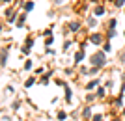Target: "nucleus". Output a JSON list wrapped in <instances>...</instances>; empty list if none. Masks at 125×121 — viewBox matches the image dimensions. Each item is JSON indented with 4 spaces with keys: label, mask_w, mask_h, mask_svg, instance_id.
Returning a JSON list of instances; mask_svg holds the SVG:
<instances>
[{
    "label": "nucleus",
    "mask_w": 125,
    "mask_h": 121,
    "mask_svg": "<svg viewBox=\"0 0 125 121\" xmlns=\"http://www.w3.org/2000/svg\"><path fill=\"white\" fill-rule=\"evenodd\" d=\"M88 26H95V19H94V17H90V19H88Z\"/></svg>",
    "instance_id": "nucleus-13"
},
{
    "label": "nucleus",
    "mask_w": 125,
    "mask_h": 121,
    "mask_svg": "<svg viewBox=\"0 0 125 121\" xmlns=\"http://www.w3.org/2000/svg\"><path fill=\"white\" fill-rule=\"evenodd\" d=\"M82 116L86 117V119H90V117H92V110H90V106H86V108L82 110Z\"/></svg>",
    "instance_id": "nucleus-4"
},
{
    "label": "nucleus",
    "mask_w": 125,
    "mask_h": 121,
    "mask_svg": "<svg viewBox=\"0 0 125 121\" xmlns=\"http://www.w3.org/2000/svg\"><path fill=\"white\" fill-rule=\"evenodd\" d=\"M97 84H99V80H92V82H90V84L86 86V90H94V88H95Z\"/></svg>",
    "instance_id": "nucleus-7"
},
{
    "label": "nucleus",
    "mask_w": 125,
    "mask_h": 121,
    "mask_svg": "<svg viewBox=\"0 0 125 121\" xmlns=\"http://www.w3.org/2000/svg\"><path fill=\"white\" fill-rule=\"evenodd\" d=\"M65 99H67V101H71V90H69V88L65 90Z\"/></svg>",
    "instance_id": "nucleus-15"
},
{
    "label": "nucleus",
    "mask_w": 125,
    "mask_h": 121,
    "mask_svg": "<svg viewBox=\"0 0 125 121\" xmlns=\"http://www.w3.org/2000/svg\"><path fill=\"white\" fill-rule=\"evenodd\" d=\"M67 119V114L65 112H58V121H65Z\"/></svg>",
    "instance_id": "nucleus-8"
},
{
    "label": "nucleus",
    "mask_w": 125,
    "mask_h": 121,
    "mask_svg": "<svg viewBox=\"0 0 125 121\" xmlns=\"http://www.w3.org/2000/svg\"><path fill=\"white\" fill-rule=\"evenodd\" d=\"M32 43H34V41H32V37H28V39H26V47H32Z\"/></svg>",
    "instance_id": "nucleus-19"
},
{
    "label": "nucleus",
    "mask_w": 125,
    "mask_h": 121,
    "mask_svg": "<svg viewBox=\"0 0 125 121\" xmlns=\"http://www.w3.org/2000/svg\"><path fill=\"white\" fill-rule=\"evenodd\" d=\"M90 41L94 43V45H99V43L103 41V37H101L99 34H92V36H90Z\"/></svg>",
    "instance_id": "nucleus-2"
},
{
    "label": "nucleus",
    "mask_w": 125,
    "mask_h": 121,
    "mask_svg": "<svg viewBox=\"0 0 125 121\" xmlns=\"http://www.w3.org/2000/svg\"><path fill=\"white\" fill-rule=\"evenodd\" d=\"M114 4H116V6H118V8H121V6H123V4H125V0H114Z\"/></svg>",
    "instance_id": "nucleus-14"
},
{
    "label": "nucleus",
    "mask_w": 125,
    "mask_h": 121,
    "mask_svg": "<svg viewBox=\"0 0 125 121\" xmlns=\"http://www.w3.org/2000/svg\"><path fill=\"white\" fill-rule=\"evenodd\" d=\"M103 50H104V52H110V45H108V43H104V47H103Z\"/></svg>",
    "instance_id": "nucleus-17"
},
{
    "label": "nucleus",
    "mask_w": 125,
    "mask_h": 121,
    "mask_svg": "<svg viewBox=\"0 0 125 121\" xmlns=\"http://www.w3.org/2000/svg\"><path fill=\"white\" fill-rule=\"evenodd\" d=\"M123 34H125V32H123Z\"/></svg>",
    "instance_id": "nucleus-22"
},
{
    "label": "nucleus",
    "mask_w": 125,
    "mask_h": 121,
    "mask_svg": "<svg viewBox=\"0 0 125 121\" xmlns=\"http://www.w3.org/2000/svg\"><path fill=\"white\" fill-rule=\"evenodd\" d=\"M103 13H104V8H103V6H97V8H95V15L101 17Z\"/></svg>",
    "instance_id": "nucleus-6"
},
{
    "label": "nucleus",
    "mask_w": 125,
    "mask_h": 121,
    "mask_svg": "<svg viewBox=\"0 0 125 121\" xmlns=\"http://www.w3.org/2000/svg\"><path fill=\"white\" fill-rule=\"evenodd\" d=\"M69 28H71V32H77L78 28H80V24H78L77 21H73V22H71V24H69Z\"/></svg>",
    "instance_id": "nucleus-5"
},
{
    "label": "nucleus",
    "mask_w": 125,
    "mask_h": 121,
    "mask_svg": "<svg viewBox=\"0 0 125 121\" xmlns=\"http://www.w3.org/2000/svg\"><path fill=\"white\" fill-rule=\"evenodd\" d=\"M92 63L97 65V67H103L104 63H106V60H104V52H95L94 56H92Z\"/></svg>",
    "instance_id": "nucleus-1"
},
{
    "label": "nucleus",
    "mask_w": 125,
    "mask_h": 121,
    "mask_svg": "<svg viewBox=\"0 0 125 121\" xmlns=\"http://www.w3.org/2000/svg\"><path fill=\"white\" fill-rule=\"evenodd\" d=\"M114 121H118V119H114Z\"/></svg>",
    "instance_id": "nucleus-21"
},
{
    "label": "nucleus",
    "mask_w": 125,
    "mask_h": 121,
    "mask_svg": "<svg viewBox=\"0 0 125 121\" xmlns=\"http://www.w3.org/2000/svg\"><path fill=\"white\" fill-rule=\"evenodd\" d=\"M103 95H104V90H103V88H99V91H97V97H103Z\"/></svg>",
    "instance_id": "nucleus-18"
},
{
    "label": "nucleus",
    "mask_w": 125,
    "mask_h": 121,
    "mask_svg": "<svg viewBox=\"0 0 125 121\" xmlns=\"http://www.w3.org/2000/svg\"><path fill=\"white\" fill-rule=\"evenodd\" d=\"M82 60H84V48H80V50H78V52L75 54V62H77V63H80Z\"/></svg>",
    "instance_id": "nucleus-3"
},
{
    "label": "nucleus",
    "mask_w": 125,
    "mask_h": 121,
    "mask_svg": "<svg viewBox=\"0 0 125 121\" xmlns=\"http://www.w3.org/2000/svg\"><path fill=\"white\" fill-rule=\"evenodd\" d=\"M34 82H36V78H34V76H32V78H28V80H26V88H30Z\"/></svg>",
    "instance_id": "nucleus-12"
},
{
    "label": "nucleus",
    "mask_w": 125,
    "mask_h": 121,
    "mask_svg": "<svg viewBox=\"0 0 125 121\" xmlns=\"http://www.w3.org/2000/svg\"><path fill=\"white\" fill-rule=\"evenodd\" d=\"M24 21H26V15H24V13H22V15H21V17H19V22H17V26L21 28V26H22V24H24Z\"/></svg>",
    "instance_id": "nucleus-9"
},
{
    "label": "nucleus",
    "mask_w": 125,
    "mask_h": 121,
    "mask_svg": "<svg viewBox=\"0 0 125 121\" xmlns=\"http://www.w3.org/2000/svg\"><path fill=\"white\" fill-rule=\"evenodd\" d=\"M6 62H8V54H6V48L2 50V67H6Z\"/></svg>",
    "instance_id": "nucleus-10"
},
{
    "label": "nucleus",
    "mask_w": 125,
    "mask_h": 121,
    "mask_svg": "<svg viewBox=\"0 0 125 121\" xmlns=\"http://www.w3.org/2000/svg\"><path fill=\"white\" fill-rule=\"evenodd\" d=\"M32 8H34V2H26L24 4V11H30Z\"/></svg>",
    "instance_id": "nucleus-11"
},
{
    "label": "nucleus",
    "mask_w": 125,
    "mask_h": 121,
    "mask_svg": "<svg viewBox=\"0 0 125 121\" xmlns=\"http://www.w3.org/2000/svg\"><path fill=\"white\" fill-rule=\"evenodd\" d=\"M92 121H103V116H94V117H92Z\"/></svg>",
    "instance_id": "nucleus-16"
},
{
    "label": "nucleus",
    "mask_w": 125,
    "mask_h": 121,
    "mask_svg": "<svg viewBox=\"0 0 125 121\" xmlns=\"http://www.w3.org/2000/svg\"><path fill=\"white\" fill-rule=\"evenodd\" d=\"M2 2H4V4H6V2H10V0H2Z\"/></svg>",
    "instance_id": "nucleus-20"
}]
</instances>
